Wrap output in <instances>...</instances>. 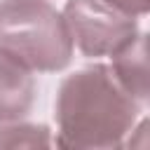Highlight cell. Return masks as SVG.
Segmentation results:
<instances>
[{"mask_svg":"<svg viewBox=\"0 0 150 150\" xmlns=\"http://www.w3.org/2000/svg\"><path fill=\"white\" fill-rule=\"evenodd\" d=\"M49 129L38 124H12L0 129V145L16 148V145H49Z\"/></svg>","mask_w":150,"mask_h":150,"instance_id":"obj_6","label":"cell"},{"mask_svg":"<svg viewBox=\"0 0 150 150\" xmlns=\"http://www.w3.org/2000/svg\"><path fill=\"white\" fill-rule=\"evenodd\" d=\"M61 14L73 45L91 59L117 54L141 33L136 16L122 14L103 0H68Z\"/></svg>","mask_w":150,"mask_h":150,"instance_id":"obj_3","label":"cell"},{"mask_svg":"<svg viewBox=\"0 0 150 150\" xmlns=\"http://www.w3.org/2000/svg\"><path fill=\"white\" fill-rule=\"evenodd\" d=\"M0 52L33 73H56L73 59V38L49 2L0 0Z\"/></svg>","mask_w":150,"mask_h":150,"instance_id":"obj_2","label":"cell"},{"mask_svg":"<svg viewBox=\"0 0 150 150\" xmlns=\"http://www.w3.org/2000/svg\"><path fill=\"white\" fill-rule=\"evenodd\" d=\"M35 101L33 70L0 52V124L26 117Z\"/></svg>","mask_w":150,"mask_h":150,"instance_id":"obj_4","label":"cell"},{"mask_svg":"<svg viewBox=\"0 0 150 150\" xmlns=\"http://www.w3.org/2000/svg\"><path fill=\"white\" fill-rule=\"evenodd\" d=\"M143 105L117 82L110 66L94 63L68 75L56 91L59 148H120Z\"/></svg>","mask_w":150,"mask_h":150,"instance_id":"obj_1","label":"cell"},{"mask_svg":"<svg viewBox=\"0 0 150 150\" xmlns=\"http://www.w3.org/2000/svg\"><path fill=\"white\" fill-rule=\"evenodd\" d=\"M103 2L110 5V7H115L122 14H129V16H143V14H148V0H103Z\"/></svg>","mask_w":150,"mask_h":150,"instance_id":"obj_7","label":"cell"},{"mask_svg":"<svg viewBox=\"0 0 150 150\" xmlns=\"http://www.w3.org/2000/svg\"><path fill=\"white\" fill-rule=\"evenodd\" d=\"M112 73L117 82L141 103L145 105L150 98V84H148V35L138 33L134 42H129L124 49L112 54Z\"/></svg>","mask_w":150,"mask_h":150,"instance_id":"obj_5","label":"cell"}]
</instances>
